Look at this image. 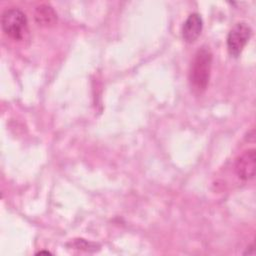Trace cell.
<instances>
[{
	"mask_svg": "<svg viewBox=\"0 0 256 256\" xmlns=\"http://www.w3.org/2000/svg\"><path fill=\"white\" fill-rule=\"evenodd\" d=\"M212 52L207 45L201 46L193 56L189 69V82L194 93L201 94L209 84Z\"/></svg>",
	"mask_w": 256,
	"mask_h": 256,
	"instance_id": "6da1fadb",
	"label": "cell"
},
{
	"mask_svg": "<svg viewBox=\"0 0 256 256\" xmlns=\"http://www.w3.org/2000/svg\"><path fill=\"white\" fill-rule=\"evenodd\" d=\"M1 28L9 38L15 41L22 40L28 32V20L25 13L17 7L4 10L1 15Z\"/></svg>",
	"mask_w": 256,
	"mask_h": 256,
	"instance_id": "7a4b0ae2",
	"label": "cell"
},
{
	"mask_svg": "<svg viewBox=\"0 0 256 256\" xmlns=\"http://www.w3.org/2000/svg\"><path fill=\"white\" fill-rule=\"evenodd\" d=\"M252 36V29L246 22L236 23L229 31L226 39L227 49L231 56L238 57Z\"/></svg>",
	"mask_w": 256,
	"mask_h": 256,
	"instance_id": "3957f363",
	"label": "cell"
},
{
	"mask_svg": "<svg viewBox=\"0 0 256 256\" xmlns=\"http://www.w3.org/2000/svg\"><path fill=\"white\" fill-rule=\"evenodd\" d=\"M235 172L237 176L243 180L248 181L254 178L256 170V151L254 148L244 151L235 161Z\"/></svg>",
	"mask_w": 256,
	"mask_h": 256,
	"instance_id": "277c9868",
	"label": "cell"
},
{
	"mask_svg": "<svg viewBox=\"0 0 256 256\" xmlns=\"http://www.w3.org/2000/svg\"><path fill=\"white\" fill-rule=\"evenodd\" d=\"M203 29V19L197 12L191 13L183 22L182 37L187 43H193L198 39Z\"/></svg>",
	"mask_w": 256,
	"mask_h": 256,
	"instance_id": "5b68a950",
	"label": "cell"
},
{
	"mask_svg": "<svg viewBox=\"0 0 256 256\" xmlns=\"http://www.w3.org/2000/svg\"><path fill=\"white\" fill-rule=\"evenodd\" d=\"M34 18L40 26H51L57 21V13L50 4H40L34 10Z\"/></svg>",
	"mask_w": 256,
	"mask_h": 256,
	"instance_id": "8992f818",
	"label": "cell"
},
{
	"mask_svg": "<svg viewBox=\"0 0 256 256\" xmlns=\"http://www.w3.org/2000/svg\"><path fill=\"white\" fill-rule=\"evenodd\" d=\"M71 247L75 248V249H81V250H85V251H96L99 249V245L93 242H90L88 240L85 239H74L70 242Z\"/></svg>",
	"mask_w": 256,
	"mask_h": 256,
	"instance_id": "52a82bcc",
	"label": "cell"
},
{
	"mask_svg": "<svg viewBox=\"0 0 256 256\" xmlns=\"http://www.w3.org/2000/svg\"><path fill=\"white\" fill-rule=\"evenodd\" d=\"M42 254H46V255H50L51 253L49 252V251H39L38 253H37V255H42Z\"/></svg>",
	"mask_w": 256,
	"mask_h": 256,
	"instance_id": "ba28073f",
	"label": "cell"
}]
</instances>
